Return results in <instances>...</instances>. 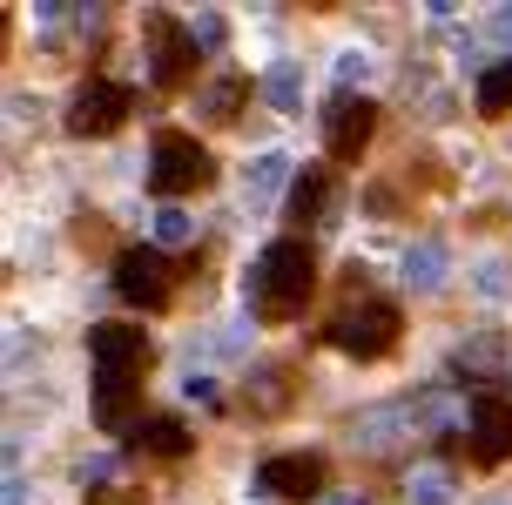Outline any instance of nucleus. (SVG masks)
<instances>
[{
  "mask_svg": "<svg viewBox=\"0 0 512 505\" xmlns=\"http://www.w3.org/2000/svg\"><path fill=\"white\" fill-rule=\"evenodd\" d=\"M216 182V155L196 142V135H182V128H162L149 149V189L162 202L176 196H196V189H209Z\"/></svg>",
  "mask_w": 512,
  "mask_h": 505,
  "instance_id": "2",
  "label": "nucleus"
},
{
  "mask_svg": "<svg viewBox=\"0 0 512 505\" xmlns=\"http://www.w3.org/2000/svg\"><path fill=\"white\" fill-rule=\"evenodd\" d=\"M479 115H486V122H506L512 115V54L479 75Z\"/></svg>",
  "mask_w": 512,
  "mask_h": 505,
  "instance_id": "14",
  "label": "nucleus"
},
{
  "mask_svg": "<svg viewBox=\"0 0 512 505\" xmlns=\"http://www.w3.org/2000/svg\"><path fill=\"white\" fill-rule=\"evenodd\" d=\"M331 505H364V499H358V492H351V499H331Z\"/></svg>",
  "mask_w": 512,
  "mask_h": 505,
  "instance_id": "26",
  "label": "nucleus"
},
{
  "mask_svg": "<svg viewBox=\"0 0 512 505\" xmlns=\"http://www.w3.org/2000/svg\"><path fill=\"white\" fill-rule=\"evenodd\" d=\"M411 492H418V505H445V472H418Z\"/></svg>",
  "mask_w": 512,
  "mask_h": 505,
  "instance_id": "21",
  "label": "nucleus"
},
{
  "mask_svg": "<svg viewBox=\"0 0 512 505\" xmlns=\"http://www.w3.org/2000/svg\"><path fill=\"white\" fill-rule=\"evenodd\" d=\"M499 34H506V41H512V7H506V14H499Z\"/></svg>",
  "mask_w": 512,
  "mask_h": 505,
  "instance_id": "25",
  "label": "nucleus"
},
{
  "mask_svg": "<svg viewBox=\"0 0 512 505\" xmlns=\"http://www.w3.org/2000/svg\"><path fill=\"white\" fill-rule=\"evenodd\" d=\"M115 297L135 303V310H162V303L176 297V270H169V256L155 250V243H128L115 256Z\"/></svg>",
  "mask_w": 512,
  "mask_h": 505,
  "instance_id": "4",
  "label": "nucleus"
},
{
  "mask_svg": "<svg viewBox=\"0 0 512 505\" xmlns=\"http://www.w3.org/2000/svg\"><path fill=\"white\" fill-rule=\"evenodd\" d=\"M189 236H196V223H189L176 202H169V209L155 216V243H169V250H176V243H189Z\"/></svg>",
  "mask_w": 512,
  "mask_h": 505,
  "instance_id": "19",
  "label": "nucleus"
},
{
  "mask_svg": "<svg viewBox=\"0 0 512 505\" xmlns=\"http://www.w3.org/2000/svg\"><path fill=\"white\" fill-rule=\"evenodd\" d=\"M196 41H203V48H223V21L203 14V21H196Z\"/></svg>",
  "mask_w": 512,
  "mask_h": 505,
  "instance_id": "24",
  "label": "nucleus"
},
{
  "mask_svg": "<svg viewBox=\"0 0 512 505\" xmlns=\"http://www.w3.org/2000/svg\"><path fill=\"white\" fill-rule=\"evenodd\" d=\"M324 479H331V465L317 452H277V458L256 465V492L263 499H290V505L324 499Z\"/></svg>",
  "mask_w": 512,
  "mask_h": 505,
  "instance_id": "6",
  "label": "nucleus"
},
{
  "mask_svg": "<svg viewBox=\"0 0 512 505\" xmlns=\"http://www.w3.org/2000/svg\"><path fill=\"white\" fill-rule=\"evenodd\" d=\"M88 357L102 378H142L149 371V337L135 324H95L88 330Z\"/></svg>",
  "mask_w": 512,
  "mask_h": 505,
  "instance_id": "9",
  "label": "nucleus"
},
{
  "mask_svg": "<svg viewBox=\"0 0 512 505\" xmlns=\"http://www.w3.org/2000/svg\"><path fill=\"white\" fill-rule=\"evenodd\" d=\"M310 290H317V256H310L304 236L270 243V250L256 256L250 283H243V297H250V310L263 317V324H290V317L310 303Z\"/></svg>",
  "mask_w": 512,
  "mask_h": 505,
  "instance_id": "1",
  "label": "nucleus"
},
{
  "mask_svg": "<svg viewBox=\"0 0 512 505\" xmlns=\"http://www.w3.org/2000/svg\"><path fill=\"white\" fill-rule=\"evenodd\" d=\"M283 176H290V162H283V155H256V162H250V196H270Z\"/></svg>",
  "mask_w": 512,
  "mask_h": 505,
  "instance_id": "18",
  "label": "nucleus"
},
{
  "mask_svg": "<svg viewBox=\"0 0 512 505\" xmlns=\"http://www.w3.org/2000/svg\"><path fill=\"white\" fill-rule=\"evenodd\" d=\"M371 135H378V101L337 88L331 108H324V142H331V162H358V155L371 149Z\"/></svg>",
  "mask_w": 512,
  "mask_h": 505,
  "instance_id": "7",
  "label": "nucleus"
},
{
  "mask_svg": "<svg viewBox=\"0 0 512 505\" xmlns=\"http://www.w3.org/2000/svg\"><path fill=\"white\" fill-rule=\"evenodd\" d=\"M324 337H331L344 357H358V364H378V357L398 351V303L371 297V303H358V310L331 317V330H324Z\"/></svg>",
  "mask_w": 512,
  "mask_h": 505,
  "instance_id": "3",
  "label": "nucleus"
},
{
  "mask_svg": "<svg viewBox=\"0 0 512 505\" xmlns=\"http://www.w3.org/2000/svg\"><path fill=\"white\" fill-rule=\"evenodd\" d=\"M128 445H135V452H149V458H189V452H196V438H189L182 418H142Z\"/></svg>",
  "mask_w": 512,
  "mask_h": 505,
  "instance_id": "13",
  "label": "nucleus"
},
{
  "mask_svg": "<svg viewBox=\"0 0 512 505\" xmlns=\"http://www.w3.org/2000/svg\"><path fill=\"white\" fill-rule=\"evenodd\" d=\"M182 391H189V398H196V404H223V391H216V378H189V384H182Z\"/></svg>",
  "mask_w": 512,
  "mask_h": 505,
  "instance_id": "22",
  "label": "nucleus"
},
{
  "mask_svg": "<svg viewBox=\"0 0 512 505\" xmlns=\"http://www.w3.org/2000/svg\"><path fill=\"white\" fill-rule=\"evenodd\" d=\"M405 283L411 290H438V283H445V243H418V250H405Z\"/></svg>",
  "mask_w": 512,
  "mask_h": 505,
  "instance_id": "15",
  "label": "nucleus"
},
{
  "mask_svg": "<svg viewBox=\"0 0 512 505\" xmlns=\"http://www.w3.org/2000/svg\"><path fill=\"white\" fill-rule=\"evenodd\" d=\"M263 95H270V101H283V108H290V101H297V68H290V61H283L277 75L263 81Z\"/></svg>",
  "mask_w": 512,
  "mask_h": 505,
  "instance_id": "20",
  "label": "nucleus"
},
{
  "mask_svg": "<svg viewBox=\"0 0 512 505\" xmlns=\"http://www.w3.org/2000/svg\"><path fill=\"white\" fill-rule=\"evenodd\" d=\"M135 398H142V378H102L95 371V425L102 431H128Z\"/></svg>",
  "mask_w": 512,
  "mask_h": 505,
  "instance_id": "12",
  "label": "nucleus"
},
{
  "mask_svg": "<svg viewBox=\"0 0 512 505\" xmlns=\"http://www.w3.org/2000/svg\"><path fill=\"white\" fill-rule=\"evenodd\" d=\"M256 384H263V391L250 398V411H283V404H290V371H283V364H263Z\"/></svg>",
  "mask_w": 512,
  "mask_h": 505,
  "instance_id": "17",
  "label": "nucleus"
},
{
  "mask_svg": "<svg viewBox=\"0 0 512 505\" xmlns=\"http://www.w3.org/2000/svg\"><path fill=\"white\" fill-rule=\"evenodd\" d=\"M243 101H250V81L230 75V81H216V88L203 95V108H209V122H236V108H243Z\"/></svg>",
  "mask_w": 512,
  "mask_h": 505,
  "instance_id": "16",
  "label": "nucleus"
},
{
  "mask_svg": "<svg viewBox=\"0 0 512 505\" xmlns=\"http://www.w3.org/2000/svg\"><path fill=\"white\" fill-rule=\"evenodd\" d=\"M149 61H155V88H182V81L196 75V61H203V41H196V27L169 21V14H149Z\"/></svg>",
  "mask_w": 512,
  "mask_h": 505,
  "instance_id": "8",
  "label": "nucleus"
},
{
  "mask_svg": "<svg viewBox=\"0 0 512 505\" xmlns=\"http://www.w3.org/2000/svg\"><path fill=\"white\" fill-rule=\"evenodd\" d=\"M472 458L479 465H506L512 458V404L492 398V391H479V404H472Z\"/></svg>",
  "mask_w": 512,
  "mask_h": 505,
  "instance_id": "10",
  "label": "nucleus"
},
{
  "mask_svg": "<svg viewBox=\"0 0 512 505\" xmlns=\"http://www.w3.org/2000/svg\"><path fill=\"white\" fill-rule=\"evenodd\" d=\"M128 115H135V88L95 75V81H81L75 101H68V135H115Z\"/></svg>",
  "mask_w": 512,
  "mask_h": 505,
  "instance_id": "5",
  "label": "nucleus"
},
{
  "mask_svg": "<svg viewBox=\"0 0 512 505\" xmlns=\"http://www.w3.org/2000/svg\"><path fill=\"white\" fill-rule=\"evenodd\" d=\"M331 202H337V169H324V162H304L297 176H290V223L310 229V223H324L331 216Z\"/></svg>",
  "mask_w": 512,
  "mask_h": 505,
  "instance_id": "11",
  "label": "nucleus"
},
{
  "mask_svg": "<svg viewBox=\"0 0 512 505\" xmlns=\"http://www.w3.org/2000/svg\"><path fill=\"white\" fill-rule=\"evenodd\" d=\"M358 75H371V61H364V54H344V61H337V81L351 88V81H358Z\"/></svg>",
  "mask_w": 512,
  "mask_h": 505,
  "instance_id": "23",
  "label": "nucleus"
}]
</instances>
